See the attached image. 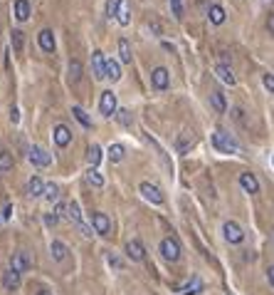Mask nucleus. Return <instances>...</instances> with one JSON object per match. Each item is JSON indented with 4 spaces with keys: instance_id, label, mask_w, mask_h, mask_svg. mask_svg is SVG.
Returning <instances> with one entry per match:
<instances>
[{
    "instance_id": "16",
    "label": "nucleus",
    "mask_w": 274,
    "mask_h": 295,
    "mask_svg": "<svg viewBox=\"0 0 274 295\" xmlns=\"http://www.w3.org/2000/svg\"><path fill=\"white\" fill-rule=\"evenodd\" d=\"M3 288H5V290H18V288H20V273L13 270V268H8V270L3 273Z\"/></svg>"
},
{
    "instance_id": "2",
    "label": "nucleus",
    "mask_w": 274,
    "mask_h": 295,
    "mask_svg": "<svg viewBox=\"0 0 274 295\" xmlns=\"http://www.w3.org/2000/svg\"><path fill=\"white\" fill-rule=\"evenodd\" d=\"M158 251H161V255H163L166 260H171V263H175V260L180 258V243H178L175 238H163L161 246H158Z\"/></svg>"
},
{
    "instance_id": "31",
    "label": "nucleus",
    "mask_w": 274,
    "mask_h": 295,
    "mask_svg": "<svg viewBox=\"0 0 274 295\" xmlns=\"http://www.w3.org/2000/svg\"><path fill=\"white\" fill-rule=\"evenodd\" d=\"M124 154H126L124 144H111V146H109V159H111V162H121Z\"/></svg>"
},
{
    "instance_id": "3",
    "label": "nucleus",
    "mask_w": 274,
    "mask_h": 295,
    "mask_svg": "<svg viewBox=\"0 0 274 295\" xmlns=\"http://www.w3.org/2000/svg\"><path fill=\"white\" fill-rule=\"evenodd\" d=\"M28 159L35 164V167H50L52 164V154L47 149H42V146H30V152H28Z\"/></svg>"
},
{
    "instance_id": "27",
    "label": "nucleus",
    "mask_w": 274,
    "mask_h": 295,
    "mask_svg": "<svg viewBox=\"0 0 274 295\" xmlns=\"http://www.w3.org/2000/svg\"><path fill=\"white\" fill-rule=\"evenodd\" d=\"M106 77H109L111 82L121 80V67H119L116 60H106Z\"/></svg>"
},
{
    "instance_id": "47",
    "label": "nucleus",
    "mask_w": 274,
    "mask_h": 295,
    "mask_svg": "<svg viewBox=\"0 0 274 295\" xmlns=\"http://www.w3.org/2000/svg\"><path fill=\"white\" fill-rule=\"evenodd\" d=\"M267 28H269V33L274 35V13L269 15V20H267Z\"/></svg>"
},
{
    "instance_id": "25",
    "label": "nucleus",
    "mask_w": 274,
    "mask_h": 295,
    "mask_svg": "<svg viewBox=\"0 0 274 295\" xmlns=\"http://www.w3.org/2000/svg\"><path fill=\"white\" fill-rule=\"evenodd\" d=\"M13 164H15V159H13V154L10 152H0V171L3 174H8V171H13Z\"/></svg>"
},
{
    "instance_id": "1",
    "label": "nucleus",
    "mask_w": 274,
    "mask_h": 295,
    "mask_svg": "<svg viewBox=\"0 0 274 295\" xmlns=\"http://www.w3.org/2000/svg\"><path fill=\"white\" fill-rule=\"evenodd\" d=\"M210 141H212V146L217 152H222V154H235L240 146H237V141L232 139V134H227V131H222V129H217L212 136H210Z\"/></svg>"
},
{
    "instance_id": "42",
    "label": "nucleus",
    "mask_w": 274,
    "mask_h": 295,
    "mask_svg": "<svg viewBox=\"0 0 274 295\" xmlns=\"http://www.w3.org/2000/svg\"><path fill=\"white\" fill-rule=\"evenodd\" d=\"M57 221H60L57 213H47V216H45V223H47V226H57Z\"/></svg>"
},
{
    "instance_id": "32",
    "label": "nucleus",
    "mask_w": 274,
    "mask_h": 295,
    "mask_svg": "<svg viewBox=\"0 0 274 295\" xmlns=\"http://www.w3.org/2000/svg\"><path fill=\"white\" fill-rule=\"evenodd\" d=\"M87 181H89L94 189H102V186H104V176H102L97 169H89V171H87Z\"/></svg>"
},
{
    "instance_id": "6",
    "label": "nucleus",
    "mask_w": 274,
    "mask_h": 295,
    "mask_svg": "<svg viewBox=\"0 0 274 295\" xmlns=\"http://www.w3.org/2000/svg\"><path fill=\"white\" fill-rule=\"evenodd\" d=\"M138 191H141V196L146 199V201H151V204H163V194H161V189L158 186H153L151 181H143L141 186H138Z\"/></svg>"
},
{
    "instance_id": "45",
    "label": "nucleus",
    "mask_w": 274,
    "mask_h": 295,
    "mask_svg": "<svg viewBox=\"0 0 274 295\" xmlns=\"http://www.w3.org/2000/svg\"><path fill=\"white\" fill-rule=\"evenodd\" d=\"M242 114H244V112H242L240 107H235V109H232V119H235V122H242V119H244Z\"/></svg>"
},
{
    "instance_id": "29",
    "label": "nucleus",
    "mask_w": 274,
    "mask_h": 295,
    "mask_svg": "<svg viewBox=\"0 0 274 295\" xmlns=\"http://www.w3.org/2000/svg\"><path fill=\"white\" fill-rule=\"evenodd\" d=\"M69 80H72V84H77V82L82 80V62H79V60H72V62H69Z\"/></svg>"
},
{
    "instance_id": "39",
    "label": "nucleus",
    "mask_w": 274,
    "mask_h": 295,
    "mask_svg": "<svg viewBox=\"0 0 274 295\" xmlns=\"http://www.w3.org/2000/svg\"><path fill=\"white\" fill-rule=\"evenodd\" d=\"M116 13H119V0H109V3H106V15L116 18Z\"/></svg>"
},
{
    "instance_id": "26",
    "label": "nucleus",
    "mask_w": 274,
    "mask_h": 295,
    "mask_svg": "<svg viewBox=\"0 0 274 295\" xmlns=\"http://www.w3.org/2000/svg\"><path fill=\"white\" fill-rule=\"evenodd\" d=\"M119 60H121V62H126V65L131 62V45H129V40H126V38H121V40H119Z\"/></svg>"
},
{
    "instance_id": "22",
    "label": "nucleus",
    "mask_w": 274,
    "mask_h": 295,
    "mask_svg": "<svg viewBox=\"0 0 274 295\" xmlns=\"http://www.w3.org/2000/svg\"><path fill=\"white\" fill-rule=\"evenodd\" d=\"M119 25H129L131 23V10H129V0H119V13H116Z\"/></svg>"
},
{
    "instance_id": "20",
    "label": "nucleus",
    "mask_w": 274,
    "mask_h": 295,
    "mask_svg": "<svg viewBox=\"0 0 274 295\" xmlns=\"http://www.w3.org/2000/svg\"><path fill=\"white\" fill-rule=\"evenodd\" d=\"M30 18V3L28 0H15V20L25 23Z\"/></svg>"
},
{
    "instance_id": "12",
    "label": "nucleus",
    "mask_w": 274,
    "mask_h": 295,
    "mask_svg": "<svg viewBox=\"0 0 274 295\" xmlns=\"http://www.w3.org/2000/svg\"><path fill=\"white\" fill-rule=\"evenodd\" d=\"M52 136H55V144H57V146H69V141H72V131H69L67 124H57V126L52 129Z\"/></svg>"
},
{
    "instance_id": "38",
    "label": "nucleus",
    "mask_w": 274,
    "mask_h": 295,
    "mask_svg": "<svg viewBox=\"0 0 274 295\" xmlns=\"http://www.w3.org/2000/svg\"><path fill=\"white\" fill-rule=\"evenodd\" d=\"M171 10L175 18H183V0H171Z\"/></svg>"
},
{
    "instance_id": "14",
    "label": "nucleus",
    "mask_w": 274,
    "mask_h": 295,
    "mask_svg": "<svg viewBox=\"0 0 274 295\" xmlns=\"http://www.w3.org/2000/svg\"><path fill=\"white\" fill-rule=\"evenodd\" d=\"M37 42H40V47H42L45 52H52V50H55V33H52L50 28L40 30V35H37Z\"/></svg>"
},
{
    "instance_id": "36",
    "label": "nucleus",
    "mask_w": 274,
    "mask_h": 295,
    "mask_svg": "<svg viewBox=\"0 0 274 295\" xmlns=\"http://www.w3.org/2000/svg\"><path fill=\"white\" fill-rule=\"evenodd\" d=\"M106 263H109L114 270H124V260H121L116 253H109V255H106Z\"/></svg>"
},
{
    "instance_id": "40",
    "label": "nucleus",
    "mask_w": 274,
    "mask_h": 295,
    "mask_svg": "<svg viewBox=\"0 0 274 295\" xmlns=\"http://www.w3.org/2000/svg\"><path fill=\"white\" fill-rule=\"evenodd\" d=\"M55 213H57V218H69V209H67V204H57V206H55Z\"/></svg>"
},
{
    "instance_id": "21",
    "label": "nucleus",
    "mask_w": 274,
    "mask_h": 295,
    "mask_svg": "<svg viewBox=\"0 0 274 295\" xmlns=\"http://www.w3.org/2000/svg\"><path fill=\"white\" fill-rule=\"evenodd\" d=\"M200 290H203V280H200V278H193V280H190L188 285H183L175 295H198Z\"/></svg>"
},
{
    "instance_id": "5",
    "label": "nucleus",
    "mask_w": 274,
    "mask_h": 295,
    "mask_svg": "<svg viewBox=\"0 0 274 295\" xmlns=\"http://www.w3.org/2000/svg\"><path fill=\"white\" fill-rule=\"evenodd\" d=\"M99 109H102V114L104 117H116V94L111 92V89H106V92H102V102H99Z\"/></svg>"
},
{
    "instance_id": "43",
    "label": "nucleus",
    "mask_w": 274,
    "mask_h": 295,
    "mask_svg": "<svg viewBox=\"0 0 274 295\" xmlns=\"http://www.w3.org/2000/svg\"><path fill=\"white\" fill-rule=\"evenodd\" d=\"M10 216H13V206H10V204H8V206H5V209H3V213H0V218H3V221H8V218H10Z\"/></svg>"
},
{
    "instance_id": "37",
    "label": "nucleus",
    "mask_w": 274,
    "mask_h": 295,
    "mask_svg": "<svg viewBox=\"0 0 274 295\" xmlns=\"http://www.w3.org/2000/svg\"><path fill=\"white\" fill-rule=\"evenodd\" d=\"M13 50H15V52L23 50V33H20V30H13Z\"/></svg>"
},
{
    "instance_id": "9",
    "label": "nucleus",
    "mask_w": 274,
    "mask_h": 295,
    "mask_svg": "<svg viewBox=\"0 0 274 295\" xmlns=\"http://www.w3.org/2000/svg\"><path fill=\"white\" fill-rule=\"evenodd\" d=\"M92 67H94L97 80H106V57H104V52H99V50L92 52Z\"/></svg>"
},
{
    "instance_id": "23",
    "label": "nucleus",
    "mask_w": 274,
    "mask_h": 295,
    "mask_svg": "<svg viewBox=\"0 0 274 295\" xmlns=\"http://www.w3.org/2000/svg\"><path fill=\"white\" fill-rule=\"evenodd\" d=\"M207 18H210V23H212V25H222V23H225V10H222L220 5H210Z\"/></svg>"
},
{
    "instance_id": "41",
    "label": "nucleus",
    "mask_w": 274,
    "mask_h": 295,
    "mask_svg": "<svg viewBox=\"0 0 274 295\" xmlns=\"http://www.w3.org/2000/svg\"><path fill=\"white\" fill-rule=\"evenodd\" d=\"M262 82H264V87H267L269 92H274V75H269V72H267V75L262 77Z\"/></svg>"
},
{
    "instance_id": "49",
    "label": "nucleus",
    "mask_w": 274,
    "mask_h": 295,
    "mask_svg": "<svg viewBox=\"0 0 274 295\" xmlns=\"http://www.w3.org/2000/svg\"><path fill=\"white\" fill-rule=\"evenodd\" d=\"M37 295H52V293H50V290H45V288H42V290H40V293H37Z\"/></svg>"
},
{
    "instance_id": "8",
    "label": "nucleus",
    "mask_w": 274,
    "mask_h": 295,
    "mask_svg": "<svg viewBox=\"0 0 274 295\" xmlns=\"http://www.w3.org/2000/svg\"><path fill=\"white\" fill-rule=\"evenodd\" d=\"M30 265H33V258H30L28 251H18V253H13V258H10V268H13V270L25 273Z\"/></svg>"
},
{
    "instance_id": "18",
    "label": "nucleus",
    "mask_w": 274,
    "mask_h": 295,
    "mask_svg": "<svg viewBox=\"0 0 274 295\" xmlns=\"http://www.w3.org/2000/svg\"><path fill=\"white\" fill-rule=\"evenodd\" d=\"M45 186H47V184H42L40 176H33V179L28 181V196H33V199L45 196Z\"/></svg>"
},
{
    "instance_id": "7",
    "label": "nucleus",
    "mask_w": 274,
    "mask_h": 295,
    "mask_svg": "<svg viewBox=\"0 0 274 295\" xmlns=\"http://www.w3.org/2000/svg\"><path fill=\"white\" fill-rule=\"evenodd\" d=\"M92 226H94V231H97L99 236H109V233H111V221H109V216L102 213V211H94V213H92Z\"/></svg>"
},
{
    "instance_id": "46",
    "label": "nucleus",
    "mask_w": 274,
    "mask_h": 295,
    "mask_svg": "<svg viewBox=\"0 0 274 295\" xmlns=\"http://www.w3.org/2000/svg\"><path fill=\"white\" fill-rule=\"evenodd\" d=\"M267 280H269V285L274 288V265H269V268H267Z\"/></svg>"
},
{
    "instance_id": "19",
    "label": "nucleus",
    "mask_w": 274,
    "mask_h": 295,
    "mask_svg": "<svg viewBox=\"0 0 274 295\" xmlns=\"http://www.w3.org/2000/svg\"><path fill=\"white\" fill-rule=\"evenodd\" d=\"M50 251H52V258H55L57 263H65V260H67V253H69V248H67L62 241H52Z\"/></svg>"
},
{
    "instance_id": "44",
    "label": "nucleus",
    "mask_w": 274,
    "mask_h": 295,
    "mask_svg": "<svg viewBox=\"0 0 274 295\" xmlns=\"http://www.w3.org/2000/svg\"><path fill=\"white\" fill-rule=\"evenodd\" d=\"M10 122H13V124H18V122H20V112H18V107H13V109H10Z\"/></svg>"
},
{
    "instance_id": "10",
    "label": "nucleus",
    "mask_w": 274,
    "mask_h": 295,
    "mask_svg": "<svg viewBox=\"0 0 274 295\" xmlns=\"http://www.w3.org/2000/svg\"><path fill=\"white\" fill-rule=\"evenodd\" d=\"M151 82H153V87L156 89H168V84H171V75H168V70L166 67H156L153 72H151Z\"/></svg>"
},
{
    "instance_id": "24",
    "label": "nucleus",
    "mask_w": 274,
    "mask_h": 295,
    "mask_svg": "<svg viewBox=\"0 0 274 295\" xmlns=\"http://www.w3.org/2000/svg\"><path fill=\"white\" fill-rule=\"evenodd\" d=\"M210 102H212V107H215V112H220V114H222V112L227 109V102H225V94H222L220 89H215V92L210 94Z\"/></svg>"
},
{
    "instance_id": "4",
    "label": "nucleus",
    "mask_w": 274,
    "mask_h": 295,
    "mask_svg": "<svg viewBox=\"0 0 274 295\" xmlns=\"http://www.w3.org/2000/svg\"><path fill=\"white\" fill-rule=\"evenodd\" d=\"M222 236H225L227 243H235V246L244 241V233H242V228H240L235 221H225V223H222Z\"/></svg>"
},
{
    "instance_id": "34",
    "label": "nucleus",
    "mask_w": 274,
    "mask_h": 295,
    "mask_svg": "<svg viewBox=\"0 0 274 295\" xmlns=\"http://www.w3.org/2000/svg\"><path fill=\"white\" fill-rule=\"evenodd\" d=\"M45 199H47L50 204H52V201L57 204V199H60V186H57V184H47V186H45Z\"/></svg>"
},
{
    "instance_id": "13",
    "label": "nucleus",
    "mask_w": 274,
    "mask_h": 295,
    "mask_svg": "<svg viewBox=\"0 0 274 295\" xmlns=\"http://www.w3.org/2000/svg\"><path fill=\"white\" fill-rule=\"evenodd\" d=\"M195 146V136H193V131H185V134H180L178 136V141H175V149H178V154H185V152H190Z\"/></svg>"
},
{
    "instance_id": "35",
    "label": "nucleus",
    "mask_w": 274,
    "mask_h": 295,
    "mask_svg": "<svg viewBox=\"0 0 274 295\" xmlns=\"http://www.w3.org/2000/svg\"><path fill=\"white\" fill-rule=\"evenodd\" d=\"M116 119H119L124 126H131V122H134V117H131L129 109H119V112H116Z\"/></svg>"
},
{
    "instance_id": "48",
    "label": "nucleus",
    "mask_w": 274,
    "mask_h": 295,
    "mask_svg": "<svg viewBox=\"0 0 274 295\" xmlns=\"http://www.w3.org/2000/svg\"><path fill=\"white\" fill-rule=\"evenodd\" d=\"M79 231H82V233H84V236H92V228H89V226H87V223H82V226H79Z\"/></svg>"
},
{
    "instance_id": "28",
    "label": "nucleus",
    "mask_w": 274,
    "mask_h": 295,
    "mask_svg": "<svg viewBox=\"0 0 274 295\" xmlns=\"http://www.w3.org/2000/svg\"><path fill=\"white\" fill-rule=\"evenodd\" d=\"M87 159H89V164H92V169L102 162V146H97V144H92L89 146V152H87Z\"/></svg>"
},
{
    "instance_id": "17",
    "label": "nucleus",
    "mask_w": 274,
    "mask_h": 295,
    "mask_svg": "<svg viewBox=\"0 0 274 295\" xmlns=\"http://www.w3.org/2000/svg\"><path fill=\"white\" fill-rule=\"evenodd\" d=\"M215 75H217L225 84H230V87L237 84V77H235V72L230 70V65H217V67H215Z\"/></svg>"
},
{
    "instance_id": "11",
    "label": "nucleus",
    "mask_w": 274,
    "mask_h": 295,
    "mask_svg": "<svg viewBox=\"0 0 274 295\" xmlns=\"http://www.w3.org/2000/svg\"><path fill=\"white\" fill-rule=\"evenodd\" d=\"M126 255L131 258V260H143L146 258V248H143V243L138 241V238H131L129 243H126Z\"/></svg>"
},
{
    "instance_id": "33",
    "label": "nucleus",
    "mask_w": 274,
    "mask_h": 295,
    "mask_svg": "<svg viewBox=\"0 0 274 295\" xmlns=\"http://www.w3.org/2000/svg\"><path fill=\"white\" fill-rule=\"evenodd\" d=\"M72 114L77 117V122H79L82 126H87V129L92 126V119H89V117L84 114V109H82V107H72Z\"/></svg>"
},
{
    "instance_id": "30",
    "label": "nucleus",
    "mask_w": 274,
    "mask_h": 295,
    "mask_svg": "<svg viewBox=\"0 0 274 295\" xmlns=\"http://www.w3.org/2000/svg\"><path fill=\"white\" fill-rule=\"evenodd\" d=\"M67 209H69V221H74L77 226H82L84 221H82V211H79V204H77V201H69V204H67Z\"/></svg>"
},
{
    "instance_id": "15",
    "label": "nucleus",
    "mask_w": 274,
    "mask_h": 295,
    "mask_svg": "<svg viewBox=\"0 0 274 295\" xmlns=\"http://www.w3.org/2000/svg\"><path fill=\"white\" fill-rule=\"evenodd\" d=\"M240 186H242L247 194H257V191H259V181H257L254 174H249V171L240 174Z\"/></svg>"
}]
</instances>
